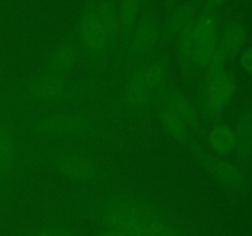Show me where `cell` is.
Returning <instances> with one entry per match:
<instances>
[{"mask_svg": "<svg viewBox=\"0 0 252 236\" xmlns=\"http://www.w3.org/2000/svg\"><path fill=\"white\" fill-rule=\"evenodd\" d=\"M235 150L241 160H248L252 156V111L243 107L238 117L235 129Z\"/></svg>", "mask_w": 252, "mask_h": 236, "instance_id": "e0dca14e", "label": "cell"}, {"mask_svg": "<svg viewBox=\"0 0 252 236\" xmlns=\"http://www.w3.org/2000/svg\"><path fill=\"white\" fill-rule=\"evenodd\" d=\"M116 6H117L118 37H120L118 49H120L130 30L134 27L138 20L148 11V2L142 1V0H122L116 4Z\"/></svg>", "mask_w": 252, "mask_h": 236, "instance_id": "4fadbf2b", "label": "cell"}, {"mask_svg": "<svg viewBox=\"0 0 252 236\" xmlns=\"http://www.w3.org/2000/svg\"><path fill=\"white\" fill-rule=\"evenodd\" d=\"M79 44L75 34H70L57 44L47 59L46 71L66 76L78 61Z\"/></svg>", "mask_w": 252, "mask_h": 236, "instance_id": "8fae6325", "label": "cell"}, {"mask_svg": "<svg viewBox=\"0 0 252 236\" xmlns=\"http://www.w3.org/2000/svg\"><path fill=\"white\" fill-rule=\"evenodd\" d=\"M240 65L246 74L252 76V47H249L241 53Z\"/></svg>", "mask_w": 252, "mask_h": 236, "instance_id": "7402d4cb", "label": "cell"}, {"mask_svg": "<svg viewBox=\"0 0 252 236\" xmlns=\"http://www.w3.org/2000/svg\"><path fill=\"white\" fill-rule=\"evenodd\" d=\"M51 162L64 177L75 182L93 183L102 179L103 167L94 157L80 150H62L54 152Z\"/></svg>", "mask_w": 252, "mask_h": 236, "instance_id": "52a82bcc", "label": "cell"}, {"mask_svg": "<svg viewBox=\"0 0 252 236\" xmlns=\"http://www.w3.org/2000/svg\"><path fill=\"white\" fill-rule=\"evenodd\" d=\"M189 147L192 154L206 166V169L219 183L230 189H238L243 186L245 182V175L240 167L225 159L207 154L197 145L189 144Z\"/></svg>", "mask_w": 252, "mask_h": 236, "instance_id": "30bf717a", "label": "cell"}, {"mask_svg": "<svg viewBox=\"0 0 252 236\" xmlns=\"http://www.w3.org/2000/svg\"><path fill=\"white\" fill-rule=\"evenodd\" d=\"M19 159V147L11 124L0 119V179L11 176Z\"/></svg>", "mask_w": 252, "mask_h": 236, "instance_id": "7c38bea8", "label": "cell"}, {"mask_svg": "<svg viewBox=\"0 0 252 236\" xmlns=\"http://www.w3.org/2000/svg\"><path fill=\"white\" fill-rule=\"evenodd\" d=\"M93 236H126V235L122 233H118V231L110 230V229H102V230L96 231Z\"/></svg>", "mask_w": 252, "mask_h": 236, "instance_id": "603a6c76", "label": "cell"}, {"mask_svg": "<svg viewBox=\"0 0 252 236\" xmlns=\"http://www.w3.org/2000/svg\"><path fill=\"white\" fill-rule=\"evenodd\" d=\"M167 71L169 60L166 57L148 59L135 66L123 88V106L132 113L148 110L167 83Z\"/></svg>", "mask_w": 252, "mask_h": 236, "instance_id": "3957f363", "label": "cell"}, {"mask_svg": "<svg viewBox=\"0 0 252 236\" xmlns=\"http://www.w3.org/2000/svg\"><path fill=\"white\" fill-rule=\"evenodd\" d=\"M198 15L196 2H185L174 7L167 14L164 24V32L167 38H177L185 30L189 29Z\"/></svg>", "mask_w": 252, "mask_h": 236, "instance_id": "5bb4252c", "label": "cell"}, {"mask_svg": "<svg viewBox=\"0 0 252 236\" xmlns=\"http://www.w3.org/2000/svg\"><path fill=\"white\" fill-rule=\"evenodd\" d=\"M248 29L243 22L233 21L224 27L218 44L229 58L243 49L248 41Z\"/></svg>", "mask_w": 252, "mask_h": 236, "instance_id": "ac0fdd59", "label": "cell"}, {"mask_svg": "<svg viewBox=\"0 0 252 236\" xmlns=\"http://www.w3.org/2000/svg\"><path fill=\"white\" fill-rule=\"evenodd\" d=\"M236 91V78L230 70L224 69L213 75L204 76L202 88V107L206 115L217 118L233 100Z\"/></svg>", "mask_w": 252, "mask_h": 236, "instance_id": "ba28073f", "label": "cell"}, {"mask_svg": "<svg viewBox=\"0 0 252 236\" xmlns=\"http://www.w3.org/2000/svg\"><path fill=\"white\" fill-rule=\"evenodd\" d=\"M93 128V120L85 113L62 111L42 115L32 119L31 129L46 138H70Z\"/></svg>", "mask_w": 252, "mask_h": 236, "instance_id": "8992f818", "label": "cell"}, {"mask_svg": "<svg viewBox=\"0 0 252 236\" xmlns=\"http://www.w3.org/2000/svg\"><path fill=\"white\" fill-rule=\"evenodd\" d=\"M97 223L126 236H186L157 206L135 196H113L95 211Z\"/></svg>", "mask_w": 252, "mask_h": 236, "instance_id": "6da1fadb", "label": "cell"}, {"mask_svg": "<svg viewBox=\"0 0 252 236\" xmlns=\"http://www.w3.org/2000/svg\"><path fill=\"white\" fill-rule=\"evenodd\" d=\"M160 100L171 106L186 120L189 129L193 132L197 125V112L192 103L189 101V98L180 91L179 88H176L172 84L166 83L160 91Z\"/></svg>", "mask_w": 252, "mask_h": 236, "instance_id": "9a60e30c", "label": "cell"}, {"mask_svg": "<svg viewBox=\"0 0 252 236\" xmlns=\"http://www.w3.org/2000/svg\"><path fill=\"white\" fill-rule=\"evenodd\" d=\"M83 86L69 80L66 76L42 71L33 75L26 85L27 95L38 102L64 105L76 100L83 92Z\"/></svg>", "mask_w": 252, "mask_h": 236, "instance_id": "5b68a950", "label": "cell"}, {"mask_svg": "<svg viewBox=\"0 0 252 236\" xmlns=\"http://www.w3.org/2000/svg\"><path fill=\"white\" fill-rule=\"evenodd\" d=\"M29 236H79V234L71 226L64 225V224H54V225L43 226L30 234Z\"/></svg>", "mask_w": 252, "mask_h": 236, "instance_id": "44dd1931", "label": "cell"}, {"mask_svg": "<svg viewBox=\"0 0 252 236\" xmlns=\"http://www.w3.org/2000/svg\"><path fill=\"white\" fill-rule=\"evenodd\" d=\"M218 2H207L193 22L196 41V66L204 68L216 52L219 42V25L217 14Z\"/></svg>", "mask_w": 252, "mask_h": 236, "instance_id": "9c48e42d", "label": "cell"}, {"mask_svg": "<svg viewBox=\"0 0 252 236\" xmlns=\"http://www.w3.org/2000/svg\"><path fill=\"white\" fill-rule=\"evenodd\" d=\"M159 122L162 130L179 142H187L192 130L189 129L186 120L166 102L160 100Z\"/></svg>", "mask_w": 252, "mask_h": 236, "instance_id": "2e32d148", "label": "cell"}, {"mask_svg": "<svg viewBox=\"0 0 252 236\" xmlns=\"http://www.w3.org/2000/svg\"><path fill=\"white\" fill-rule=\"evenodd\" d=\"M196 52L197 47L192 24L176 38L177 64L184 73H187L196 66Z\"/></svg>", "mask_w": 252, "mask_h": 236, "instance_id": "d6986e66", "label": "cell"}, {"mask_svg": "<svg viewBox=\"0 0 252 236\" xmlns=\"http://www.w3.org/2000/svg\"><path fill=\"white\" fill-rule=\"evenodd\" d=\"M76 41L88 60L102 64L118 49L117 6L112 1H89L76 25Z\"/></svg>", "mask_w": 252, "mask_h": 236, "instance_id": "7a4b0ae2", "label": "cell"}, {"mask_svg": "<svg viewBox=\"0 0 252 236\" xmlns=\"http://www.w3.org/2000/svg\"><path fill=\"white\" fill-rule=\"evenodd\" d=\"M208 145L216 154L229 155L236 147L235 130L223 123L214 124L208 133Z\"/></svg>", "mask_w": 252, "mask_h": 236, "instance_id": "ffe728a7", "label": "cell"}, {"mask_svg": "<svg viewBox=\"0 0 252 236\" xmlns=\"http://www.w3.org/2000/svg\"><path fill=\"white\" fill-rule=\"evenodd\" d=\"M162 38V29L155 14L148 10L134 25L121 46L128 65H139L148 60Z\"/></svg>", "mask_w": 252, "mask_h": 236, "instance_id": "277c9868", "label": "cell"}]
</instances>
